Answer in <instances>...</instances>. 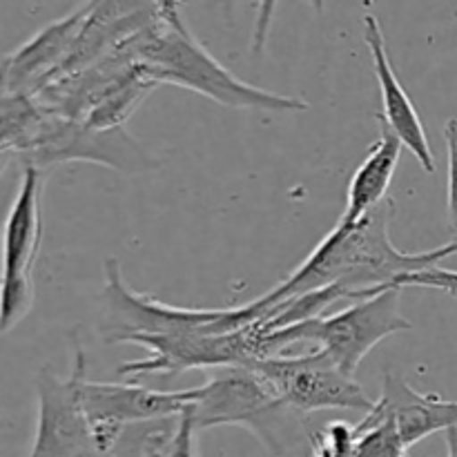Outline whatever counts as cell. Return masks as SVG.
<instances>
[{
  "label": "cell",
  "instance_id": "603a6c76",
  "mask_svg": "<svg viewBox=\"0 0 457 457\" xmlns=\"http://www.w3.org/2000/svg\"><path fill=\"white\" fill-rule=\"evenodd\" d=\"M455 253H457V241H451V244L431 250V253H422V257L424 262H427V266H433V263H437L440 259L449 257V254H455Z\"/></svg>",
  "mask_w": 457,
  "mask_h": 457
},
{
  "label": "cell",
  "instance_id": "9c48e42d",
  "mask_svg": "<svg viewBox=\"0 0 457 457\" xmlns=\"http://www.w3.org/2000/svg\"><path fill=\"white\" fill-rule=\"evenodd\" d=\"M71 379L79 406L92 428L96 451H110L128 424L168 418L186 411L181 391H154L138 382H92L85 375V353L76 346Z\"/></svg>",
  "mask_w": 457,
  "mask_h": 457
},
{
  "label": "cell",
  "instance_id": "4fadbf2b",
  "mask_svg": "<svg viewBox=\"0 0 457 457\" xmlns=\"http://www.w3.org/2000/svg\"><path fill=\"white\" fill-rule=\"evenodd\" d=\"M378 406L393 420L406 451L433 433L457 428V400H446L436 393H418L400 375L386 373Z\"/></svg>",
  "mask_w": 457,
  "mask_h": 457
},
{
  "label": "cell",
  "instance_id": "44dd1931",
  "mask_svg": "<svg viewBox=\"0 0 457 457\" xmlns=\"http://www.w3.org/2000/svg\"><path fill=\"white\" fill-rule=\"evenodd\" d=\"M446 152H449V183H446V208H449V228L457 241V119H449L445 125Z\"/></svg>",
  "mask_w": 457,
  "mask_h": 457
},
{
  "label": "cell",
  "instance_id": "7402d4cb",
  "mask_svg": "<svg viewBox=\"0 0 457 457\" xmlns=\"http://www.w3.org/2000/svg\"><path fill=\"white\" fill-rule=\"evenodd\" d=\"M196 433H199V428H196L190 411L186 409L181 413V424H179L170 457H196Z\"/></svg>",
  "mask_w": 457,
  "mask_h": 457
},
{
  "label": "cell",
  "instance_id": "cb8c5ba5",
  "mask_svg": "<svg viewBox=\"0 0 457 457\" xmlns=\"http://www.w3.org/2000/svg\"><path fill=\"white\" fill-rule=\"evenodd\" d=\"M446 449H449V457H457V428L446 431Z\"/></svg>",
  "mask_w": 457,
  "mask_h": 457
},
{
  "label": "cell",
  "instance_id": "2e32d148",
  "mask_svg": "<svg viewBox=\"0 0 457 457\" xmlns=\"http://www.w3.org/2000/svg\"><path fill=\"white\" fill-rule=\"evenodd\" d=\"M154 87V80L147 79L138 67H134L132 71L120 76V79L98 98V103L92 107V112L85 116V123L101 129L125 128L129 116L141 107V103L145 101L147 94Z\"/></svg>",
  "mask_w": 457,
  "mask_h": 457
},
{
  "label": "cell",
  "instance_id": "277c9868",
  "mask_svg": "<svg viewBox=\"0 0 457 457\" xmlns=\"http://www.w3.org/2000/svg\"><path fill=\"white\" fill-rule=\"evenodd\" d=\"M196 428L241 427L275 453H284L299 428L297 411L286 406L248 366L219 369L204 386L181 391Z\"/></svg>",
  "mask_w": 457,
  "mask_h": 457
},
{
  "label": "cell",
  "instance_id": "5b68a950",
  "mask_svg": "<svg viewBox=\"0 0 457 457\" xmlns=\"http://www.w3.org/2000/svg\"><path fill=\"white\" fill-rule=\"evenodd\" d=\"M103 337L129 344L141 335H226L257 324L248 303L237 308H179L128 286L119 259L103 263Z\"/></svg>",
  "mask_w": 457,
  "mask_h": 457
},
{
  "label": "cell",
  "instance_id": "30bf717a",
  "mask_svg": "<svg viewBox=\"0 0 457 457\" xmlns=\"http://www.w3.org/2000/svg\"><path fill=\"white\" fill-rule=\"evenodd\" d=\"M36 395L38 424L27 457H89L96 451L71 375L62 379L43 366L36 375Z\"/></svg>",
  "mask_w": 457,
  "mask_h": 457
},
{
  "label": "cell",
  "instance_id": "6da1fadb",
  "mask_svg": "<svg viewBox=\"0 0 457 457\" xmlns=\"http://www.w3.org/2000/svg\"><path fill=\"white\" fill-rule=\"evenodd\" d=\"M393 214H395V199L388 196L382 205L370 210L360 221H337V226L281 284L248 302L254 315L262 320L277 303L328 286H344L360 299L373 297L382 290L393 288L397 277L404 272L427 268L422 253L409 254L393 245L388 237V223Z\"/></svg>",
  "mask_w": 457,
  "mask_h": 457
},
{
  "label": "cell",
  "instance_id": "9a60e30c",
  "mask_svg": "<svg viewBox=\"0 0 457 457\" xmlns=\"http://www.w3.org/2000/svg\"><path fill=\"white\" fill-rule=\"evenodd\" d=\"M378 123L379 138L370 145L369 154L361 161L360 168L353 172L351 183H348L346 210L339 217L342 223L360 221L370 210H375L388 199V187H391L393 177H395L397 165H400L404 145L379 114Z\"/></svg>",
  "mask_w": 457,
  "mask_h": 457
},
{
  "label": "cell",
  "instance_id": "ac0fdd59",
  "mask_svg": "<svg viewBox=\"0 0 457 457\" xmlns=\"http://www.w3.org/2000/svg\"><path fill=\"white\" fill-rule=\"evenodd\" d=\"M360 440V424L330 422L312 436V457H355Z\"/></svg>",
  "mask_w": 457,
  "mask_h": 457
},
{
  "label": "cell",
  "instance_id": "8fae6325",
  "mask_svg": "<svg viewBox=\"0 0 457 457\" xmlns=\"http://www.w3.org/2000/svg\"><path fill=\"white\" fill-rule=\"evenodd\" d=\"M92 4L76 9L31 36L27 43L3 56V94H27L36 96L43 92L67 56L74 49L85 22H87Z\"/></svg>",
  "mask_w": 457,
  "mask_h": 457
},
{
  "label": "cell",
  "instance_id": "e0dca14e",
  "mask_svg": "<svg viewBox=\"0 0 457 457\" xmlns=\"http://www.w3.org/2000/svg\"><path fill=\"white\" fill-rule=\"evenodd\" d=\"M179 424L181 413L128 424L112 445L110 453L116 457H170Z\"/></svg>",
  "mask_w": 457,
  "mask_h": 457
},
{
  "label": "cell",
  "instance_id": "d6986e66",
  "mask_svg": "<svg viewBox=\"0 0 457 457\" xmlns=\"http://www.w3.org/2000/svg\"><path fill=\"white\" fill-rule=\"evenodd\" d=\"M34 306V277L3 279V311H0V330L4 335L21 324Z\"/></svg>",
  "mask_w": 457,
  "mask_h": 457
},
{
  "label": "cell",
  "instance_id": "7a4b0ae2",
  "mask_svg": "<svg viewBox=\"0 0 457 457\" xmlns=\"http://www.w3.org/2000/svg\"><path fill=\"white\" fill-rule=\"evenodd\" d=\"M3 156L45 172L62 163H96L123 174L159 168V161L125 128L101 129L45 110L34 96L3 94Z\"/></svg>",
  "mask_w": 457,
  "mask_h": 457
},
{
  "label": "cell",
  "instance_id": "ffe728a7",
  "mask_svg": "<svg viewBox=\"0 0 457 457\" xmlns=\"http://www.w3.org/2000/svg\"><path fill=\"white\" fill-rule=\"evenodd\" d=\"M393 286L402 290L409 288V286H420V288L442 290V293L451 295V297H457V270H446V268L433 263V266L422 268V270L404 272V275L397 277Z\"/></svg>",
  "mask_w": 457,
  "mask_h": 457
},
{
  "label": "cell",
  "instance_id": "52a82bcc",
  "mask_svg": "<svg viewBox=\"0 0 457 457\" xmlns=\"http://www.w3.org/2000/svg\"><path fill=\"white\" fill-rule=\"evenodd\" d=\"M253 369L272 393L302 415L317 411H364L366 415L378 402L370 400L355 378L342 373L320 351L299 357L272 355L250 361Z\"/></svg>",
  "mask_w": 457,
  "mask_h": 457
},
{
  "label": "cell",
  "instance_id": "d4e9b609",
  "mask_svg": "<svg viewBox=\"0 0 457 457\" xmlns=\"http://www.w3.org/2000/svg\"><path fill=\"white\" fill-rule=\"evenodd\" d=\"M89 457H116L114 453H110V451H94Z\"/></svg>",
  "mask_w": 457,
  "mask_h": 457
},
{
  "label": "cell",
  "instance_id": "8992f818",
  "mask_svg": "<svg viewBox=\"0 0 457 457\" xmlns=\"http://www.w3.org/2000/svg\"><path fill=\"white\" fill-rule=\"evenodd\" d=\"M400 299L402 288L393 286L373 297L360 299L333 315L317 317V320L263 335V357L279 355L293 344L312 342L320 346L317 351L326 360L333 361L342 373L355 378L361 360L382 339L413 328V324L402 315Z\"/></svg>",
  "mask_w": 457,
  "mask_h": 457
},
{
  "label": "cell",
  "instance_id": "5bb4252c",
  "mask_svg": "<svg viewBox=\"0 0 457 457\" xmlns=\"http://www.w3.org/2000/svg\"><path fill=\"white\" fill-rule=\"evenodd\" d=\"M40 241H43V172L36 168H25L21 190L4 223L3 279L34 277Z\"/></svg>",
  "mask_w": 457,
  "mask_h": 457
},
{
  "label": "cell",
  "instance_id": "ba28073f",
  "mask_svg": "<svg viewBox=\"0 0 457 457\" xmlns=\"http://www.w3.org/2000/svg\"><path fill=\"white\" fill-rule=\"evenodd\" d=\"M263 330L253 324L248 328L226 335H141L134 337V346L150 351L145 360H134L120 364L116 373L134 378L143 375H179L199 369H232L248 366L250 361L263 357Z\"/></svg>",
  "mask_w": 457,
  "mask_h": 457
},
{
  "label": "cell",
  "instance_id": "7c38bea8",
  "mask_svg": "<svg viewBox=\"0 0 457 457\" xmlns=\"http://www.w3.org/2000/svg\"><path fill=\"white\" fill-rule=\"evenodd\" d=\"M364 40L370 52V58H373V70L375 76H378L379 92H382L384 112L379 116L395 132L402 145L411 150V154L418 159L424 172L433 174L437 170L436 154H433L431 143H428L427 129H424L422 119H420L418 107H415L409 92H406L404 85L397 79L395 67H393L391 58H388L384 29L379 25V18L373 16V13H366L364 16Z\"/></svg>",
  "mask_w": 457,
  "mask_h": 457
},
{
  "label": "cell",
  "instance_id": "3957f363",
  "mask_svg": "<svg viewBox=\"0 0 457 457\" xmlns=\"http://www.w3.org/2000/svg\"><path fill=\"white\" fill-rule=\"evenodd\" d=\"M132 54L138 70L156 85H179L219 105L263 112H303L311 107L303 98L268 92L226 70L196 40L181 9L170 0L159 3L154 21L134 36Z\"/></svg>",
  "mask_w": 457,
  "mask_h": 457
}]
</instances>
